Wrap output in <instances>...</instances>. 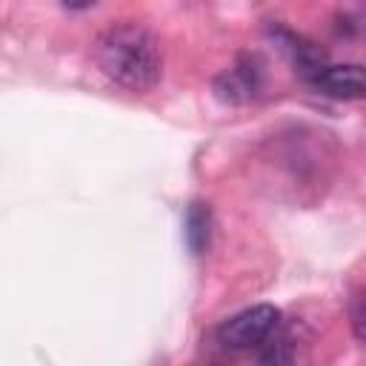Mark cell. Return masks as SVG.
Wrapping results in <instances>:
<instances>
[{"label": "cell", "instance_id": "cell-1", "mask_svg": "<svg viewBox=\"0 0 366 366\" xmlns=\"http://www.w3.org/2000/svg\"><path fill=\"white\" fill-rule=\"evenodd\" d=\"M94 60L106 77L132 92H149L163 74L154 34L140 23H114L94 40Z\"/></svg>", "mask_w": 366, "mask_h": 366}, {"label": "cell", "instance_id": "cell-2", "mask_svg": "<svg viewBox=\"0 0 366 366\" xmlns=\"http://www.w3.org/2000/svg\"><path fill=\"white\" fill-rule=\"evenodd\" d=\"M277 329H280V312L272 303H257L232 315L217 329V340L229 352H249V349H260Z\"/></svg>", "mask_w": 366, "mask_h": 366}, {"label": "cell", "instance_id": "cell-3", "mask_svg": "<svg viewBox=\"0 0 366 366\" xmlns=\"http://www.w3.org/2000/svg\"><path fill=\"white\" fill-rule=\"evenodd\" d=\"M317 92L337 97V100H366V66L340 63V66H320L306 77Z\"/></svg>", "mask_w": 366, "mask_h": 366}, {"label": "cell", "instance_id": "cell-4", "mask_svg": "<svg viewBox=\"0 0 366 366\" xmlns=\"http://www.w3.org/2000/svg\"><path fill=\"white\" fill-rule=\"evenodd\" d=\"M214 92L226 103H246L257 92V71L252 66H234L214 80Z\"/></svg>", "mask_w": 366, "mask_h": 366}, {"label": "cell", "instance_id": "cell-5", "mask_svg": "<svg viewBox=\"0 0 366 366\" xmlns=\"http://www.w3.org/2000/svg\"><path fill=\"white\" fill-rule=\"evenodd\" d=\"M212 240V209L203 200H194L186 212V243L194 254H203Z\"/></svg>", "mask_w": 366, "mask_h": 366}, {"label": "cell", "instance_id": "cell-6", "mask_svg": "<svg viewBox=\"0 0 366 366\" xmlns=\"http://www.w3.org/2000/svg\"><path fill=\"white\" fill-rule=\"evenodd\" d=\"M352 329L357 335V340L366 343V306H357L355 315H352Z\"/></svg>", "mask_w": 366, "mask_h": 366}]
</instances>
